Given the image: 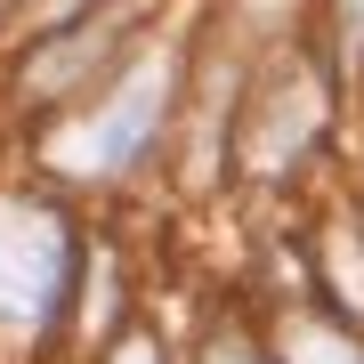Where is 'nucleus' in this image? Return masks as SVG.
Masks as SVG:
<instances>
[{
	"label": "nucleus",
	"instance_id": "nucleus-1",
	"mask_svg": "<svg viewBox=\"0 0 364 364\" xmlns=\"http://www.w3.org/2000/svg\"><path fill=\"white\" fill-rule=\"evenodd\" d=\"M170 90H178V65L154 49L138 57L130 73L114 81V97H97L90 114L73 122V130L49 138V162L73 170V178H114V170H130L146 146L162 138V114H170Z\"/></svg>",
	"mask_w": 364,
	"mask_h": 364
},
{
	"label": "nucleus",
	"instance_id": "nucleus-2",
	"mask_svg": "<svg viewBox=\"0 0 364 364\" xmlns=\"http://www.w3.org/2000/svg\"><path fill=\"white\" fill-rule=\"evenodd\" d=\"M73 284V235L49 203L0 195V324H41Z\"/></svg>",
	"mask_w": 364,
	"mask_h": 364
},
{
	"label": "nucleus",
	"instance_id": "nucleus-3",
	"mask_svg": "<svg viewBox=\"0 0 364 364\" xmlns=\"http://www.w3.org/2000/svg\"><path fill=\"white\" fill-rule=\"evenodd\" d=\"M284 364H364V348L348 332H332L324 316H291L284 324Z\"/></svg>",
	"mask_w": 364,
	"mask_h": 364
},
{
	"label": "nucleus",
	"instance_id": "nucleus-4",
	"mask_svg": "<svg viewBox=\"0 0 364 364\" xmlns=\"http://www.w3.org/2000/svg\"><path fill=\"white\" fill-rule=\"evenodd\" d=\"M340 41H348V57H364V0H340Z\"/></svg>",
	"mask_w": 364,
	"mask_h": 364
},
{
	"label": "nucleus",
	"instance_id": "nucleus-5",
	"mask_svg": "<svg viewBox=\"0 0 364 364\" xmlns=\"http://www.w3.org/2000/svg\"><path fill=\"white\" fill-rule=\"evenodd\" d=\"M203 364H259V356H251V348H243V340H219V348H210Z\"/></svg>",
	"mask_w": 364,
	"mask_h": 364
},
{
	"label": "nucleus",
	"instance_id": "nucleus-6",
	"mask_svg": "<svg viewBox=\"0 0 364 364\" xmlns=\"http://www.w3.org/2000/svg\"><path fill=\"white\" fill-rule=\"evenodd\" d=\"M114 364H154V348H146V340H130V348H122Z\"/></svg>",
	"mask_w": 364,
	"mask_h": 364
},
{
	"label": "nucleus",
	"instance_id": "nucleus-7",
	"mask_svg": "<svg viewBox=\"0 0 364 364\" xmlns=\"http://www.w3.org/2000/svg\"><path fill=\"white\" fill-rule=\"evenodd\" d=\"M57 9H65V16H73V9H97V0H57Z\"/></svg>",
	"mask_w": 364,
	"mask_h": 364
}]
</instances>
